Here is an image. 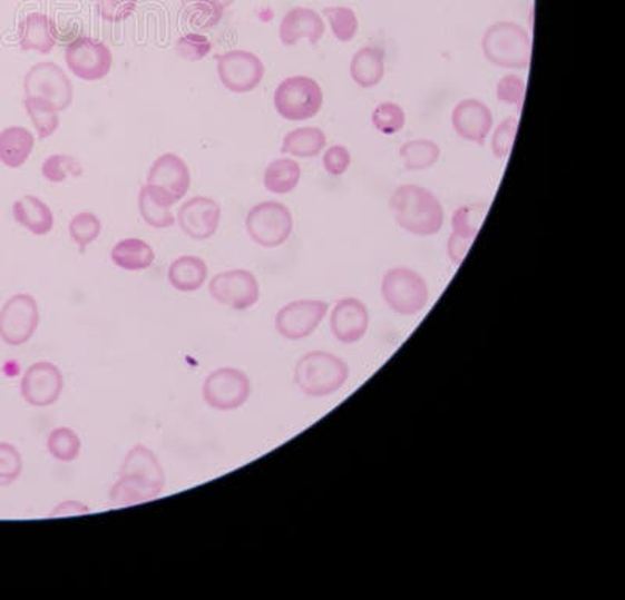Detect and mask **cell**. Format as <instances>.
Returning <instances> with one entry per match:
<instances>
[{
	"mask_svg": "<svg viewBox=\"0 0 625 600\" xmlns=\"http://www.w3.org/2000/svg\"><path fill=\"white\" fill-rule=\"evenodd\" d=\"M166 486L165 470L153 449L137 444L127 452L119 479L110 490V505L115 509L150 502Z\"/></svg>",
	"mask_w": 625,
	"mask_h": 600,
	"instance_id": "1",
	"label": "cell"
},
{
	"mask_svg": "<svg viewBox=\"0 0 625 600\" xmlns=\"http://www.w3.org/2000/svg\"><path fill=\"white\" fill-rule=\"evenodd\" d=\"M395 224L414 236H434L445 226V207L429 188L417 184L401 185L390 199Z\"/></svg>",
	"mask_w": 625,
	"mask_h": 600,
	"instance_id": "2",
	"label": "cell"
},
{
	"mask_svg": "<svg viewBox=\"0 0 625 600\" xmlns=\"http://www.w3.org/2000/svg\"><path fill=\"white\" fill-rule=\"evenodd\" d=\"M351 375L344 358L324 351H313L297 360L294 383L305 396L322 399L338 393Z\"/></svg>",
	"mask_w": 625,
	"mask_h": 600,
	"instance_id": "3",
	"label": "cell"
},
{
	"mask_svg": "<svg viewBox=\"0 0 625 600\" xmlns=\"http://www.w3.org/2000/svg\"><path fill=\"white\" fill-rule=\"evenodd\" d=\"M481 52L485 60L496 68L523 71L530 66V33L518 22L497 21L485 30Z\"/></svg>",
	"mask_w": 625,
	"mask_h": 600,
	"instance_id": "4",
	"label": "cell"
},
{
	"mask_svg": "<svg viewBox=\"0 0 625 600\" xmlns=\"http://www.w3.org/2000/svg\"><path fill=\"white\" fill-rule=\"evenodd\" d=\"M383 301L391 312L403 317L417 316L429 304V284L418 271L395 266L382 277Z\"/></svg>",
	"mask_w": 625,
	"mask_h": 600,
	"instance_id": "5",
	"label": "cell"
},
{
	"mask_svg": "<svg viewBox=\"0 0 625 600\" xmlns=\"http://www.w3.org/2000/svg\"><path fill=\"white\" fill-rule=\"evenodd\" d=\"M324 106V91L320 81L309 76L283 79L274 91V107L281 118L291 122L316 118Z\"/></svg>",
	"mask_w": 625,
	"mask_h": 600,
	"instance_id": "6",
	"label": "cell"
},
{
	"mask_svg": "<svg viewBox=\"0 0 625 600\" xmlns=\"http://www.w3.org/2000/svg\"><path fill=\"white\" fill-rule=\"evenodd\" d=\"M293 213L285 204L275 200L255 205L246 216L248 238L265 249L283 246L293 234Z\"/></svg>",
	"mask_w": 625,
	"mask_h": 600,
	"instance_id": "7",
	"label": "cell"
},
{
	"mask_svg": "<svg viewBox=\"0 0 625 600\" xmlns=\"http://www.w3.org/2000/svg\"><path fill=\"white\" fill-rule=\"evenodd\" d=\"M25 96L46 100L61 114L72 106V81L53 61H40L26 73Z\"/></svg>",
	"mask_w": 625,
	"mask_h": 600,
	"instance_id": "8",
	"label": "cell"
},
{
	"mask_svg": "<svg viewBox=\"0 0 625 600\" xmlns=\"http://www.w3.org/2000/svg\"><path fill=\"white\" fill-rule=\"evenodd\" d=\"M40 325V307L32 294L11 296L0 309V340L9 346H25Z\"/></svg>",
	"mask_w": 625,
	"mask_h": 600,
	"instance_id": "9",
	"label": "cell"
},
{
	"mask_svg": "<svg viewBox=\"0 0 625 600\" xmlns=\"http://www.w3.org/2000/svg\"><path fill=\"white\" fill-rule=\"evenodd\" d=\"M251 378L236 367H221L205 378L202 396L209 409L233 412L246 404L251 396Z\"/></svg>",
	"mask_w": 625,
	"mask_h": 600,
	"instance_id": "10",
	"label": "cell"
},
{
	"mask_svg": "<svg viewBox=\"0 0 625 600\" xmlns=\"http://www.w3.org/2000/svg\"><path fill=\"white\" fill-rule=\"evenodd\" d=\"M216 71L225 90L235 95H246L257 90L265 79V63L257 53L236 49L216 58Z\"/></svg>",
	"mask_w": 625,
	"mask_h": 600,
	"instance_id": "11",
	"label": "cell"
},
{
	"mask_svg": "<svg viewBox=\"0 0 625 600\" xmlns=\"http://www.w3.org/2000/svg\"><path fill=\"white\" fill-rule=\"evenodd\" d=\"M208 292L217 304L236 312H246L257 305L262 294L258 278L248 269H231L216 274L209 281Z\"/></svg>",
	"mask_w": 625,
	"mask_h": 600,
	"instance_id": "12",
	"label": "cell"
},
{
	"mask_svg": "<svg viewBox=\"0 0 625 600\" xmlns=\"http://www.w3.org/2000/svg\"><path fill=\"white\" fill-rule=\"evenodd\" d=\"M65 61L69 71L77 79L99 81L111 71L113 53L104 41L91 37H80L69 42L65 52Z\"/></svg>",
	"mask_w": 625,
	"mask_h": 600,
	"instance_id": "13",
	"label": "cell"
},
{
	"mask_svg": "<svg viewBox=\"0 0 625 600\" xmlns=\"http://www.w3.org/2000/svg\"><path fill=\"white\" fill-rule=\"evenodd\" d=\"M329 313V304L318 299H299L283 305L275 315V331L282 338L302 341L318 331Z\"/></svg>",
	"mask_w": 625,
	"mask_h": 600,
	"instance_id": "14",
	"label": "cell"
},
{
	"mask_svg": "<svg viewBox=\"0 0 625 600\" xmlns=\"http://www.w3.org/2000/svg\"><path fill=\"white\" fill-rule=\"evenodd\" d=\"M65 388L64 373L50 362H37L27 367L21 381V396L27 404L46 409L60 401Z\"/></svg>",
	"mask_w": 625,
	"mask_h": 600,
	"instance_id": "15",
	"label": "cell"
},
{
	"mask_svg": "<svg viewBox=\"0 0 625 600\" xmlns=\"http://www.w3.org/2000/svg\"><path fill=\"white\" fill-rule=\"evenodd\" d=\"M223 219L219 203L208 196H196L178 207L177 223L194 242H207L216 235Z\"/></svg>",
	"mask_w": 625,
	"mask_h": 600,
	"instance_id": "16",
	"label": "cell"
},
{
	"mask_svg": "<svg viewBox=\"0 0 625 600\" xmlns=\"http://www.w3.org/2000/svg\"><path fill=\"white\" fill-rule=\"evenodd\" d=\"M450 122L458 137L477 146H485L495 127L491 108L476 98L460 100L453 107Z\"/></svg>",
	"mask_w": 625,
	"mask_h": 600,
	"instance_id": "17",
	"label": "cell"
},
{
	"mask_svg": "<svg viewBox=\"0 0 625 600\" xmlns=\"http://www.w3.org/2000/svg\"><path fill=\"white\" fill-rule=\"evenodd\" d=\"M371 316L368 305L357 297H343L330 313L333 338L343 344H357L367 336Z\"/></svg>",
	"mask_w": 625,
	"mask_h": 600,
	"instance_id": "18",
	"label": "cell"
},
{
	"mask_svg": "<svg viewBox=\"0 0 625 600\" xmlns=\"http://www.w3.org/2000/svg\"><path fill=\"white\" fill-rule=\"evenodd\" d=\"M146 184L162 188L178 204L188 195L192 173L184 158L177 154H163L150 166Z\"/></svg>",
	"mask_w": 625,
	"mask_h": 600,
	"instance_id": "19",
	"label": "cell"
},
{
	"mask_svg": "<svg viewBox=\"0 0 625 600\" xmlns=\"http://www.w3.org/2000/svg\"><path fill=\"white\" fill-rule=\"evenodd\" d=\"M324 35V18L309 7H294L283 17L279 27V38L286 48H293L302 40L309 41L310 45H318Z\"/></svg>",
	"mask_w": 625,
	"mask_h": 600,
	"instance_id": "20",
	"label": "cell"
},
{
	"mask_svg": "<svg viewBox=\"0 0 625 600\" xmlns=\"http://www.w3.org/2000/svg\"><path fill=\"white\" fill-rule=\"evenodd\" d=\"M18 41L25 52L48 56L57 46V24L45 13H30L18 27Z\"/></svg>",
	"mask_w": 625,
	"mask_h": 600,
	"instance_id": "21",
	"label": "cell"
},
{
	"mask_svg": "<svg viewBox=\"0 0 625 600\" xmlns=\"http://www.w3.org/2000/svg\"><path fill=\"white\" fill-rule=\"evenodd\" d=\"M176 205V200L154 185H143L138 195V210L143 220L153 228L165 230L176 224V216L170 208Z\"/></svg>",
	"mask_w": 625,
	"mask_h": 600,
	"instance_id": "22",
	"label": "cell"
},
{
	"mask_svg": "<svg viewBox=\"0 0 625 600\" xmlns=\"http://www.w3.org/2000/svg\"><path fill=\"white\" fill-rule=\"evenodd\" d=\"M387 72L385 50L379 46H364L353 53L351 60V77L353 83L363 90L379 87Z\"/></svg>",
	"mask_w": 625,
	"mask_h": 600,
	"instance_id": "23",
	"label": "cell"
},
{
	"mask_svg": "<svg viewBox=\"0 0 625 600\" xmlns=\"http://www.w3.org/2000/svg\"><path fill=\"white\" fill-rule=\"evenodd\" d=\"M13 218L19 226L35 236H46L52 232L53 212L37 196H25L13 204Z\"/></svg>",
	"mask_w": 625,
	"mask_h": 600,
	"instance_id": "24",
	"label": "cell"
},
{
	"mask_svg": "<svg viewBox=\"0 0 625 600\" xmlns=\"http://www.w3.org/2000/svg\"><path fill=\"white\" fill-rule=\"evenodd\" d=\"M208 277V265L204 258L196 255H184L170 263L168 282L176 292H199Z\"/></svg>",
	"mask_w": 625,
	"mask_h": 600,
	"instance_id": "25",
	"label": "cell"
},
{
	"mask_svg": "<svg viewBox=\"0 0 625 600\" xmlns=\"http://www.w3.org/2000/svg\"><path fill=\"white\" fill-rule=\"evenodd\" d=\"M35 137L26 127L11 126L0 131V163L7 168L25 166L33 153Z\"/></svg>",
	"mask_w": 625,
	"mask_h": 600,
	"instance_id": "26",
	"label": "cell"
},
{
	"mask_svg": "<svg viewBox=\"0 0 625 600\" xmlns=\"http://www.w3.org/2000/svg\"><path fill=\"white\" fill-rule=\"evenodd\" d=\"M113 265L124 271L149 269L155 262V252L149 243L139 238H126L115 244L111 249Z\"/></svg>",
	"mask_w": 625,
	"mask_h": 600,
	"instance_id": "27",
	"label": "cell"
},
{
	"mask_svg": "<svg viewBox=\"0 0 625 600\" xmlns=\"http://www.w3.org/2000/svg\"><path fill=\"white\" fill-rule=\"evenodd\" d=\"M224 7L216 0H184L180 19L193 33H205L215 29L224 18Z\"/></svg>",
	"mask_w": 625,
	"mask_h": 600,
	"instance_id": "28",
	"label": "cell"
},
{
	"mask_svg": "<svg viewBox=\"0 0 625 600\" xmlns=\"http://www.w3.org/2000/svg\"><path fill=\"white\" fill-rule=\"evenodd\" d=\"M328 135L320 127H299L283 138L282 154L294 158H314L324 153Z\"/></svg>",
	"mask_w": 625,
	"mask_h": 600,
	"instance_id": "29",
	"label": "cell"
},
{
	"mask_svg": "<svg viewBox=\"0 0 625 600\" xmlns=\"http://www.w3.org/2000/svg\"><path fill=\"white\" fill-rule=\"evenodd\" d=\"M302 179V168L290 157L275 158L266 166L263 174V185L273 195H290L299 187Z\"/></svg>",
	"mask_w": 625,
	"mask_h": 600,
	"instance_id": "30",
	"label": "cell"
},
{
	"mask_svg": "<svg viewBox=\"0 0 625 600\" xmlns=\"http://www.w3.org/2000/svg\"><path fill=\"white\" fill-rule=\"evenodd\" d=\"M403 165L409 170H427L433 168L441 158V147L433 139H410L399 150Z\"/></svg>",
	"mask_w": 625,
	"mask_h": 600,
	"instance_id": "31",
	"label": "cell"
},
{
	"mask_svg": "<svg viewBox=\"0 0 625 600\" xmlns=\"http://www.w3.org/2000/svg\"><path fill=\"white\" fill-rule=\"evenodd\" d=\"M25 108L30 121L33 122L38 138L45 141L56 134L60 127V111L56 107L42 99L25 98Z\"/></svg>",
	"mask_w": 625,
	"mask_h": 600,
	"instance_id": "32",
	"label": "cell"
},
{
	"mask_svg": "<svg viewBox=\"0 0 625 600\" xmlns=\"http://www.w3.org/2000/svg\"><path fill=\"white\" fill-rule=\"evenodd\" d=\"M489 210L487 203H471L460 205L452 215V232L463 235L466 238L476 239L479 235L481 224Z\"/></svg>",
	"mask_w": 625,
	"mask_h": 600,
	"instance_id": "33",
	"label": "cell"
},
{
	"mask_svg": "<svg viewBox=\"0 0 625 600\" xmlns=\"http://www.w3.org/2000/svg\"><path fill=\"white\" fill-rule=\"evenodd\" d=\"M48 451L58 462H76L81 451L80 436L69 427L53 429L48 436Z\"/></svg>",
	"mask_w": 625,
	"mask_h": 600,
	"instance_id": "34",
	"label": "cell"
},
{
	"mask_svg": "<svg viewBox=\"0 0 625 600\" xmlns=\"http://www.w3.org/2000/svg\"><path fill=\"white\" fill-rule=\"evenodd\" d=\"M322 14L328 19L333 37L340 42H351L359 33L360 21L355 10L349 7H325Z\"/></svg>",
	"mask_w": 625,
	"mask_h": 600,
	"instance_id": "35",
	"label": "cell"
},
{
	"mask_svg": "<svg viewBox=\"0 0 625 600\" xmlns=\"http://www.w3.org/2000/svg\"><path fill=\"white\" fill-rule=\"evenodd\" d=\"M68 230L74 244L80 252H85L102 234V220L96 213L80 212L69 223Z\"/></svg>",
	"mask_w": 625,
	"mask_h": 600,
	"instance_id": "36",
	"label": "cell"
},
{
	"mask_svg": "<svg viewBox=\"0 0 625 600\" xmlns=\"http://www.w3.org/2000/svg\"><path fill=\"white\" fill-rule=\"evenodd\" d=\"M85 169L81 163L72 155L53 154L46 158L41 166V174L50 184H64L68 177L84 176Z\"/></svg>",
	"mask_w": 625,
	"mask_h": 600,
	"instance_id": "37",
	"label": "cell"
},
{
	"mask_svg": "<svg viewBox=\"0 0 625 600\" xmlns=\"http://www.w3.org/2000/svg\"><path fill=\"white\" fill-rule=\"evenodd\" d=\"M371 122L375 130L390 137V135H395L403 130L407 124V114L402 106L387 100V102H380L372 110Z\"/></svg>",
	"mask_w": 625,
	"mask_h": 600,
	"instance_id": "38",
	"label": "cell"
},
{
	"mask_svg": "<svg viewBox=\"0 0 625 600\" xmlns=\"http://www.w3.org/2000/svg\"><path fill=\"white\" fill-rule=\"evenodd\" d=\"M519 121L514 116L502 119L499 126L492 131L491 150L497 160H507L508 155L514 150L516 134H518Z\"/></svg>",
	"mask_w": 625,
	"mask_h": 600,
	"instance_id": "39",
	"label": "cell"
},
{
	"mask_svg": "<svg viewBox=\"0 0 625 600\" xmlns=\"http://www.w3.org/2000/svg\"><path fill=\"white\" fill-rule=\"evenodd\" d=\"M527 85L521 76L507 73L502 79L497 81L496 98L500 104L508 107H516L518 111L523 110L524 99H526Z\"/></svg>",
	"mask_w": 625,
	"mask_h": 600,
	"instance_id": "40",
	"label": "cell"
},
{
	"mask_svg": "<svg viewBox=\"0 0 625 600\" xmlns=\"http://www.w3.org/2000/svg\"><path fill=\"white\" fill-rule=\"evenodd\" d=\"M212 41L204 33H186L182 35L176 42V53L182 60L196 63L204 60L212 52Z\"/></svg>",
	"mask_w": 625,
	"mask_h": 600,
	"instance_id": "41",
	"label": "cell"
},
{
	"mask_svg": "<svg viewBox=\"0 0 625 600\" xmlns=\"http://www.w3.org/2000/svg\"><path fill=\"white\" fill-rule=\"evenodd\" d=\"M21 452L10 443H0V488L13 485L22 474Z\"/></svg>",
	"mask_w": 625,
	"mask_h": 600,
	"instance_id": "42",
	"label": "cell"
},
{
	"mask_svg": "<svg viewBox=\"0 0 625 600\" xmlns=\"http://www.w3.org/2000/svg\"><path fill=\"white\" fill-rule=\"evenodd\" d=\"M97 13L104 21L118 24L137 11L138 0H97Z\"/></svg>",
	"mask_w": 625,
	"mask_h": 600,
	"instance_id": "43",
	"label": "cell"
},
{
	"mask_svg": "<svg viewBox=\"0 0 625 600\" xmlns=\"http://www.w3.org/2000/svg\"><path fill=\"white\" fill-rule=\"evenodd\" d=\"M352 165V154L344 145H333L324 149L322 166L325 173L333 177H341Z\"/></svg>",
	"mask_w": 625,
	"mask_h": 600,
	"instance_id": "44",
	"label": "cell"
},
{
	"mask_svg": "<svg viewBox=\"0 0 625 600\" xmlns=\"http://www.w3.org/2000/svg\"><path fill=\"white\" fill-rule=\"evenodd\" d=\"M472 239L466 238L463 235H458L456 232L450 234L448 239V257L453 265H461L466 255L472 246Z\"/></svg>",
	"mask_w": 625,
	"mask_h": 600,
	"instance_id": "45",
	"label": "cell"
},
{
	"mask_svg": "<svg viewBox=\"0 0 625 600\" xmlns=\"http://www.w3.org/2000/svg\"><path fill=\"white\" fill-rule=\"evenodd\" d=\"M89 506L85 505L80 501H65L56 509L50 511L49 518H68V517H80V514H88Z\"/></svg>",
	"mask_w": 625,
	"mask_h": 600,
	"instance_id": "46",
	"label": "cell"
},
{
	"mask_svg": "<svg viewBox=\"0 0 625 600\" xmlns=\"http://www.w3.org/2000/svg\"><path fill=\"white\" fill-rule=\"evenodd\" d=\"M217 3H219V6H223L224 9H228V7H232L233 3H235V0H216Z\"/></svg>",
	"mask_w": 625,
	"mask_h": 600,
	"instance_id": "47",
	"label": "cell"
}]
</instances>
